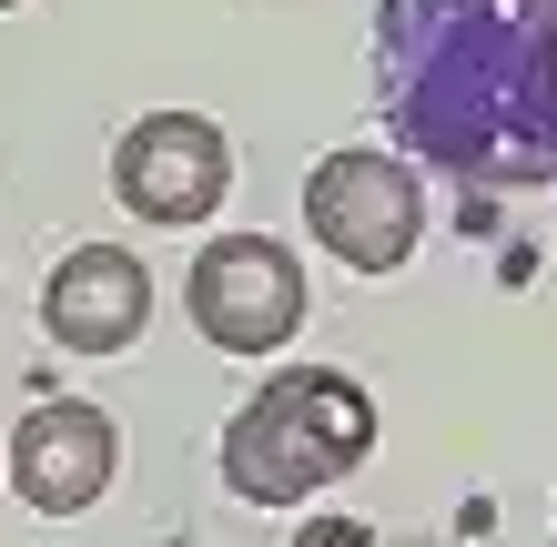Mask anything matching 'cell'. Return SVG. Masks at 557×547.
I'll list each match as a JSON object with an SVG mask.
<instances>
[{
    "mask_svg": "<svg viewBox=\"0 0 557 547\" xmlns=\"http://www.w3.org/2000/svg\"><path fill=\"white\" fill-rule=\"evenodd\" d=\"M375 112L476 192L557 183V0H375Z\"/></svg>",
    "mask_w": 557,
    "mask_h": 547,
    "instance_id": "obj_1",
    "label": "cell"
},
{
    "mask_svg": "<svg viewBox=\"0 0 557 547\" xmlns=\"http://www.w3.org/2000/svg\"><path fill=\"white\" fill-rule=\"evenodd\" d=\"M366 457H375V396L335 365H284L274 385H253L234 406L213 467L244 507H305Z\"/></svg>",
    "mask_w": 557,
    "mask_h": 547,
    "instance_id": "obj_2",
    "label": "cell"
},
{
    "mask_svg": "<svg viewBox=\"0 0 557 547\" xmlns=\"http://www.w3.org/2000/svg\"><path fill=\"white\" fill-rule=\"evenodd\" d=\"M305 223H314V244L335 253L345 274H396L425 244V183H416L406 152L345 142V152H324L305 173Z\"/></svg>",
    "mask_w": 557,
    "mask_h": 547,
    "instance_id": "obj_3",
    "label": "cell"
},
{
    "mask_svg": "<svg viewBox=\"0 0 557 547\" xmlns=\"http://www.w3.org/2000/svg\"><path fill=\"white\" fill-rule=\"evenodd\" d=\"M183 304H193L213 356H284L294 325H305V264L274 234H213L193 253Z\"/></svg>",
    "mask_w": 557,
    "mask_h": 547,
    "instance_id": "obj_4",
    "label": "cell"
},
{
    "mask_svg": "<svg viewBox=\"0 0 557 547\" xmlns=\"http://www.w3.org/2000/svg\"><path fill=\"white\" fill-rule=\"evenodd\" d=\"M112 192L143 223H213L223 192H234V142L203 112H143L112 142Z\"/></svg>",
    "mask_w": 557,
    "mask_h": 547,
    "instance_id": "obj_5",
    "label": "cell"
},
{
    "mask_svg": "<svg viewBox=\"0 0 557 547\" xmlns=\"http://www.w3.org/2000/svg\"><path fill=\"white\" fill-rule=\"evenodd\" d=\"M122 476V426L91 396H41L11 436V487L41 507V518H82L102 507V487Z\"/></svg>",
    "mask_w": 557,
    "mask_h": 547,
    "instance_id": "obj_6",
    "label": "cell"
},
{
    "mask_svg": "<svg viewBox=\"0 0 557 547\" xmlns=\"http://www.w3.org/2000/svg\"><path fill=\"white\" fill-rule=\"evenodd\" d=\"M41 325L61 356H122L152 325V264L122 244H72L41 284Z\"/></svg>",
    "mask_w": 557,
    "mask_h": 547,
    "instance_id": "obj_7",
    "label": "cell"
},
{
    "mask_svg": "<svg viewBox=\"0 0 557 547\" xmlns=\"http://www.w3.org/2000/svg\"><path fill=\"white\" fill-rule=\"evenodd\" d=\"M294 547H375V527H366V518H305V527H294Z\"/></svg>",
    "mask_w": 557,
    "mask_h": 547,
    "instance_id": "obj_8",
    "label": "cell"
},
{
    "mask_svg": "<svg viewBox=\"0 0 557 547\" xmlns=\"http://www.w3.org/2000/svg\"><path fill=\"white\" fill-rule=\"evenodd\" d=\"M0 11H21V0H0Z\"/></svg>",
    "mask_w": 557,
    "mask_h": 547,
    "instance_id": "obj_9",
    "label": "cell"
}]
</instances>
